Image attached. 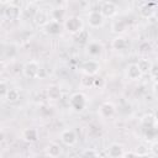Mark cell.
Masks as SVG:
<instances>
[{"label": "cell", "mask_w": 158, "mask_h": 158, "mask_svg": "<svg viewBox=\"0 0 158 158\" xmlns=\"http://www.w3.org/2000/svg\"><path fill=\"white\" fill-rule=\"evenodd\" d=\"M93 80H94V77L83 74V77H81V79H80V85H81L83 88H91V86H93Z\"/></svg>", "instance_id": "obj_26"}, {"label": "cell", "mask_w": 158, "mask_h": 158, "mask_svg": "<svg viewBox=\"0 0 158 158\" xmlns=\"http://www.w3.org/2000/svg\"><path fill=\"white\" fill-rule=\"evenodd\" d=\"M133 153H135L137 157H139V156H146V154H148V147H147L146 144H138V146L136 147V149L133 151Z\"/></svg>", "instance_id": "obj_28"}, {"label": "cell", "mask_w": 158, "mask_h": 158, "mask_svg": "<svg viewBox=\"0 0 158 158\" xmlns=\"http://www.w3.org/2000/svg\"><path fill=\"white\" fill-rule=\"evenodd\" d=\"M136 64H137L138 69L141 70V73L144 74V73H148V70H149L152 63H151L148 59H141V60H138V63H136Z\"/></svg>", "instance_id": "obj_25"}, {"label": "cell", "mask_w": 158, "mask_h": 158, "mask_svg": "<svg viewBox=\"0 0 158 158\" xmlns=\"http://www.w3.org/2000/svg\"><path fill=\"white\" fill-rule=\"evenodd\" d=\"M107 157L109 158H121L122 154L125 153L123 151V146L120 143H111L106 151Z\"/></svg>", "instance_id": "obj_12"}, {"label": "cell", "mask_w": 158, "mask_h": 158, "mask_svg": "<svg viewBox=\"0 0 158 158\" xmlns=\"http://www.w3.org/2000/svg\"><path fill=\"white\" fill-rule=\"evenodd\" d=\"M99 11L101 12V15L104 17H112L117 12V6L112 1H104L101 4V6L99 7Z\"/></svg>", "instance_id": "obj_7"}, {"label": "cell", "mask_w": 158, "mask_h": 158, "mask_svg": "<svg viewBox=\"0 0 158 158\" xmlns=\"http://www.w3.org/2000/svg\"><path fill=\"white\" fill-rule=\"evenodd\" d=\"M43 28H44L46 33H48V35H51V36H57V35H59L60 31H62V25H60V22H58V21L51 20Z\"/></svg>", "instance_id": "obj_14"}, {"label": "cell", "mask_w": 158, "mask_h": 158, "mask_svg": "<svg viewBox=\"0 0 158 158\" xmlns=\"http://www.w3.org/2000/svg\"><path fill=\"white\" fill-rule=\"evenodd\" d=\"M102 52V46L99 42H91L88 46V53L91 57H98L100 56V53Z\"/></svg>", "instance_id": "obj_19"}, {"label": "cell", "mask_w": 158, "mask_h": 158, "mask_svg": "<svg viewBox=\"0 0 158 158\" xmlns=\"http://www.w3.org/2000/svg\"><path fill=\"white\" fill-rule=\"evenodd\" d=\"M46 153L49 158H58L62 153V147L56 142H51L46 147Z\"/></svg>", "instance_id": "obj_16"}, {"label": "cell", "mask_w": 158, "mask_h": 158, "mask_svg": "<svg viewBox=\"0 0 158 158\" xmlns=\"http://www.w3.org/2000/svg\"><path fill=\"white\" fill-rule=\"evenodd\" d=\"M126 74H127L128 79H131V80H138V79H141V77L143 75V74L141 73V70L138 69V67H137L136 63H131V64L127 65V68H126Z\"/></svg>", "instance_id": "obj_15"}, {"label": "cell", "mask_w": 158, "mask_h": 158, "mask_svg": "<svg viewBox=\"0 0 158 158\" xmlns=\"http://www.w3.org/2000/svg\"><path fill=\"white\" fill-rule=\"evenodd\" d=\"M148 74L151 75V78H152L153 80L157 79V77H158V65H157L156 63H152V64H151V68H149V70H148Z\"/></svg>", "instance_id": "obj_31"}, {"label": "cell", "mask_w": 158, "mask_h": 158, "mask_svg": "<svg viewBox=\"0 0 158 158\" xmlns=\"http://www.w3.org/2000/svg\"><path fill=\"white\" fill-rule=\"evenodd\" d=\"M60 141L65 144V146H74L77 143V133L74 130H64L60 133Z\"/></svg>", "instance_id": "obj_10"}, {"label": "cell", "mask_w": 158, "mask_h": 158, "mask_svg": "<svg viewBox=\"0 0 158 158\" xmlns=\"http://www.w3.org/2000/svg\"><path fill=\"white\" fill-rule=\"evenodd\" d=\"M69 104L74 111H83L86 106V96L83 93H74L69 99Z\"/></svg>", "instance_id": "obj_2"}, {"label": "cell", "mask_w": 158, "mask_h": 158, "mask_svg": "<svg viewBox=\"0 0 158 158\" xmlns=\"http://www.w3.org/2000/svg\"><path fill=\"white\" fill-rule=\"evenodd\" d=\"M38 70H40V64L36 60H28L22 67V74L27 79H36L38 75Z\"/></svg>", "instance_id": "obj_3"}, {"label": "cell", "mask_w": 158, "mask_h": 158, "mask_svg": "<svg viewBox=\"0 0 158 158\" xmlns=\"http://www.w3.org/2000/svg\"><path fill=\"white\" fill-rule=\"evenodd\" d=\"M7 90H9V86H7L6 81L0 80V99H1V98H5Z\"/></svg>", "instance_id": "obj_33"}, {"label": "cell", "mask_w": 158, "mask_h": 158, "mask_svg": "<svg viewBox=\"0 0 158 158\" xmlns=\"http://www.w3.org/2000/svg\"><path fill=\"white\" fill-rule=\"evenodd\" d=\"M74 40L78 43H86L89 40V31L88 30H80L77 35H74Z\"/></svg>", "instance_id": "obj_21"}, {"label": "cell", "mask_w": 158, "mask_h": 158, "mask_svg": "<svg viewBox=\"0 0 158 158\" xmlns=\"http://www.w3.org/2000/svg\"><path fill=\"white\" fill-rule=\"evenodd\" d=\"M65 16V10L64 9H60V7H57V9H53L51 11V17L53 21H58L60 22V20H63Z\"/></svg>", "instance_id": "obj_20"}, {"label": "cell", "mask_w": 158, "mask_h": 158, "mask_svg": "<svg viewBox=\"0 0 158 158\" xmlns=\"http://www.w3.org/2000/svg\"><path fill=\"white\" fill-rule=\"evenodd\" d=\"M93 86L96 88V89H101L105 86V79L102 77H94V80H93Z\"/></svg>", "instance_id": "obj_29"}, {"label": "cell", "mask_w": 158, "mask_h": 158, "mask_svg": "<svg viewBox=\"0 0 158 158\" xmlns=\"http://www.w3.org/2000/svg\"><path fill=\"white\" fill-rule=\"evenodd\" d=\"M116 112V107L112 102L110 101H105L102 102L100 106H99V110H98V114L101 118H111Z\"/></svg>", "instance_id": "obj_5"}, {"label": "cell", "mask_w": 158, "mask_h": 158, "mask_svg": "<svg viewBox=\"0 0 158 158\" xmlns=\"http://www.w3.org/2000/svg\"><path fill=\"white\" fill-rule=\"evenodd\" d=\"M4 15H5V17H6L7 20L15 21V20H17V19L20 17V15H21V9L14 6V5L11 4V1H10V4H9V5L5 7V10H4Z\"/></svg>", "instance_id": "obj_11"}, {"label": "cell", "mask_w": 158, "mask_h": 158, "mask_svg": "<svg viewBox=\"0 0 158 158\" xmlns=\"http://www.w3.org/2000/svg\"><path fill=\"white\" fill-rule=\"evenodd\" d=\"M32 19H33V22H35L37 26H42V27H44V26L51 21L48 12L44 11L43 9L36 10L35 14H33V16H32Z\"/></svg>", "instance_id": "obj_8"}, {"label": "cell", "mask_w": 158, "mask_h": 158, "mask_svg": "<svg viewBox=\"0 0 158 158\" xmlns=\"http://www.w3.org/2000/svg\"><path fill=\"white\" fill-rule=\"evenodd\" d=\"M4 139H5V135H4V132L0 130V144L4 142Z\"/></svg>", "instance_id": "obj_38"}, {"label": "cell", "mask_w": 158, "mask_h": 158, "mask_svg": "<svg viewBox=\"0 0 158 158\" xmlns=\"http://www.w3.org/2000/svg\"><path fill=\"white\" fill-rule=\"evenodd\" d=\"M111 30H112V32H115V33H122V32L126 30V22H125L123 20H117V21H115V22L112 23Z\"/></svg>", "instance_id": "obj_23"}, {"label": "cell", "mask_w": 158, "mask_h": 158, "mask_svg": "<svg viewBox=\"0 0 158 158\" xmlns=\"http://www.w3.org/2000/svg\"><path fill=\"white\" fill-rule=\"evenodd\" d=\"M44 77H46V69L40 67V70H38V75H37V78H40V79H43Z\"/></svg>", "instance_id": "obj_36"}, {"label": "cell", "mask_w": 158, "mask_h": 158, "mask_svg": "<svg viewBox=\"0 0 158 158\" xmlns=\"http://www.w3.org/2000/svg\"><path fill=\"white\" fill-rule=\"evenodd\" d=\"M81 70L85 75H90V77H95L99 70H100V64L96 62V60H86L84 62V64L81 65Z\"/></svg>", "instance_id": "obj_6"}, {"label": "cell", "mask_w": 158, "mask_h": 158, "mask_svg": "<svg viewBox=\"0 0 158 158\" xmlns=\"http://www.w3.org/2000/svg\"><path fill=\"white\" fill-rule=\"evenodd\" d=\"M137 158H151L148 154H146V156H139V157H137Z\"/></svg>", "instance_id": "obj_39"}, {"label": "cell", "mask_w": 158, "mask_h": 158, "mask_svg": "<svg viewBox=\"0 0 158 158\" xmlns=\"http://www.w3.org/2000/svg\"><path fill=\"white\" fill-rule=\"evenodd\" d=\"M5 69H6V64H5V62H4V60H1V59H0V75L5 72Z\"/></svg>", "instance_id": "obj_37"}, {"label": "cell", "mask_w": 158, "mask_h": 158, "mask_svg": "<svg viewBox=\"0 0 158 158\" xmlns=\"http://www.w3.org/2000/svg\"><path fill=\"white\" fill-rule=\"evenodd\" d=\"M88 23L91 28H99L104 25V16L99 10H90L88 14Z\"/></svg>", "instance_id": "obj_4"}, {"label": "cell", "mask_w": 158, "mask_h": 158, "mask_svg": "<svg viewBox=\"0 0 158 158\" xmlns=\"http://www.w3.org/2000/svg\"><path fill=\"white\" fill-rule=\"evenodd\" d=\"M128 44H130L128 41H127L125 37H121V36L115 37V38L112 40V42H111L112 48L116 49V51H123V49H126V48L128 47Z\"/></svg>", "instance_id": "obj_17"}, {"label": "cell", "mask_w": 158, "mask_h": 158, "mask_svg": "<svg viewBox=\"0 0 158 158\" xmlns=\"http://www.w3.org/2000/svg\"><path fill=\"white\" fill-rule=\"evenodd\" d=\"M146 128V137H148L149 139H154L156 138V133H157V131H156V127H144Z\"/></svg>", "instance_id": "obj_32"}, {"label": "cell", "mask_w": 158, "mask_h": 158, "mask_svg": "<svg viewBox=\"0 0 158 158\" xmlns=\"http://www.w3.org/2000/svg\"><path fill=\"white\" fill-rule=\"evenodd\" d=\"M80 158H99V153L93 148H88V149L83 151Z\"/></svg>", "instance_id": "obj_27"}, {"label": "cell", "mask_w": 158, "mask_h": 158, "mask_svg": "<svg viewBox=\"0 0 158 158\" xmlns=\"http://www.w3.org/2000/svg\"><path fill=\"white\" fill-rule=\"evenodd\" d=\"M157 2H143L139 7V15L144 19H151L156 12Z\"/></svg>", "instance_id": "obj_9"}, {"label": "cell", "mask_w": 158, "mask_h": 158, "mask_svg": "<svg viewBox=\"0 0 158 158\" xmlns=\"http://www.w3.org/2000/svg\"><path fill=\"white\" fill-rule=\"evenodd\" d=\"M138 49H139L141 52H148V51H151V44H149L147 41L141 42L139 46H138Z\"/></svg>", "instance_id": "obj_34"}, {"label": "cell", "mask_w": 158, "mask_h": 158, "mask_svg": "<svg viewBox=\"0 0 158 158\" xmlns=\"http://www.w3.org/2000/svg\"><path fill=\"white\" fill-rule=\"evenodd\" d=\"M19 98H20V93H19V90L15 89V88L9 89L7 93H6V95H5V99H6L9 102H15V101L19 100Z\"/></svg>", "instance_id": "obj_22"}, {"label": "cell", "mask_w": 158, "mask_h": 158, "mask_svg": "<svg viewBox=\"0 0 158 158\" xmlns=\"http://www.w3.org/2000/svg\"><path fill=\"white\" fill-rule=\"evenodd\" d=\"M142 123L144 127H157V120L154 115H148L142 118Z\"/></svg>", "instance_id": "obj_24"}, {"label": "cell", "mask_w": 158, "mask_h": 158, "mask_svg": "<svg viewBox=\"0 0 158 158\" xmlns=\"http://www.w3.org/2000/svg\"><path fill=\"white\" fill-rule=\"evenodd\" d=\"M121 158H137V156H136V154L133 153V151H132V152H125Z\"/></svg>", "instance_id": "obj_35"}, {"label": "cell", "mask_w": 158, "mask_h": 158, "mask_svg": "<svg viewBox=\"0 0 158 158\" xmlns=\"http://www.w3.org/2000/svg\"><path fill=\"white\" fill-rule=\"evenodd\" d=\"M64 27L70 35H77L80 30H83V21L79 16H70L64 21Z\"/></svg>", "instance_id": "obj_1"}, {"label": "cell", "mask_w": 158, "mask_h": 158, "mask_svg": "<svg viewBox=\"0 0 158 158\" xmlns=\"http://www.w3.org/2000/svg\"><path fill=\"white\" fill-rule=\"evenodd\" d=\"M148 153H151L153 157H156L158 154V142L156 139H153L148 147Z\"/></svg>", "instance_id": "obj_30"}, {"label": "cell", "mask_w": 158, "mask_h": 158, "mask_svg": "<svg viewBox=\"0 0 158 158\" xmlns=\"http://www.w3.org/2000/svg\"><path fill=\"white\" fill-rule=\"evenodd\" d=\"M22 138L28 143H35L38 139V131L33 127H27L22 131Z\"/></svg>", "instance_id": "obj_13"}, {"label": "cell", "mask_w": 158, "mask_h": 158, "mask_svg": "<svg viewBox=\"0 0 158 158\" xmlns=\"http://www.w3.org/2000/svg\"><path fill=\"white\" fill-rule=\"evenodd\" d=\"M47 98L52 101H57L62 98V90L57 85H51L47 89Z\"/></svg>", "instance_id": "obj_18"}]
</instances>
